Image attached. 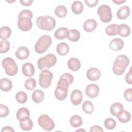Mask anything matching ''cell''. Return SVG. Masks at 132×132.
<instances>
[{"label":"cell","instance_id":"6da1fadb","mask_svg":"<svg viewBox=\"0 0 132 132\" xmlns=\"http://www.w3.org/2000/svg\"><path fill=\"white\" fill-rule=\"evenodd\" d=\"M33 14L32 12L28 9L21 11L18 15V26L19 28L23 31L29 30L32 26L31 21Z\"/></svg>","mask_w":132,"mask_h":132},{"label":"cell","instance_id":"7a4b0ae2","mask_svg":"<svg viewBox=\"0 0 132 132\" xmlns=\"http://www.w3.org/2000/svg\"><path fill=\"white\" fill-rule=\"evenodd\" d=\"M129 63L128 58L124 55H119L115 59L112 71L117 75H122Z\"/></svg>","mask_w":132,"mask_h":132},{"label":"cell","instance_id":"3957f363","mask_svg":"<svg viewBox=\"0 0 132 132\" xmlns=\"http://www.w3.org/2000/svg\"><path fill=\"white\" fill-rule=\"evenodd\" d=\"M37 26L41 30L51 31L56 26V21L50 15L40 16L36 20Z\"/></svg>","mask_w":132,"mask_h":132},{"label":"cell","instance_id":"277c9868","mask_svg":"<svg viewBox=\"0 0 132 132\" xmlns=\"http://www.w3.org/2000/svg\"><path fill=\"white\" fill-rule=\"evenodd\" d=\"M52 43V40L50 36L44 35L41 36L36 43L35 50L38 54H43L47 51Z\"/></svg>","mask_w":132,"mask_h":132},{"label":"cell","instance_id":"5b68a950","mask_svg":"<svg viewBox=\"0 0 132 132\" xmlns=\"http://www.w3.org/2000/svg\"><path fill=\"white\" fill-rule=\"evenodd\" d=\"M2 65L6 74L9 76H14L18 72V66L14 60L11 57H6L3 59Z\"/></svg>","mask_w":132,"mask_h":132},{"label":"cell","instance_id":"8992f818","mask_svg":"<svg viewBox=\"0 0 132 132\" xmlns=\"http://www.w3.org/2000/svg\"><path fill=\"white\" fill-rule=\"evenodd\" d=\"M57 62L56 56L53 54H48L40 58L37 62V66L39 70H43L44 68L50 69L53 67Z\"/></svg>","mask_w":132,"mask_h":132},{"label":"cell","instance_id":"52a82bcc","mask_svg":"<svg viewBox=\"0 0 132 132\" xmlns=\"http://www.w3.org/2000/svg\"><path fill=\"white\" fill-rule=\"evenodd\" d=\"M53 78V74L48 70H43L40 72L39 78V84L41 87L45 89L48 88Z\"/></svg>","mask_w":132,"mask_h":132},{"label":"cell","instance_id":"ba28073f","mask_svg":"<svg viewBox=\"0 0 132 132\" xmlns=\"http://www.w3.org/2000/svg\"><path fill=\"white\" fill-rule=\"evenodd\" d=\"M101 21L103 23H108L112 19V15L110 7L107 5L100 6L97 11Z\"/></svg>","mask_w":132,"mask_h":132},{"label":"cell","instance_id":"9c48e42d","mask_svg":"<svg viewBox=\"0 0 132 132\" xmlns=\"http://www.w3.org/2000/svg\"><path fill=\"white\" fill-rule=\"evenodd\" d=\"M38 123L45 131H51L55 127L53 120L47 114H42L38 119Z\"/></svg>","mask_w":132,"mask_h":132},{"label":"cell","instance_id":"30bf717a","mask_svg":"<svg viewBox=\"0 0 132 132\" xmlns=\"http://www.w3.org/2000/svg\"><path fill=\"white\" fill-rule=\"evenodd\" d=\"M73 80L74 77L72 74L68 73H65L60 77L59 80L58 81L57 85L69 88V85L72 84Z\"/></svg>","mask_w":132,"mask_h":132},{"label":"cell","instance_id":"8fae6325","mask_svg":"<svg viewBox=\"0 0 132 132\" xmlns=\"http://www.w3.org/2000/svg\"><path fill=\"white\" fill-rule=\"evenodd\" d=\"M85 93L88 97L95 98L100 93L99 87L96 84H89L86 88Z\"/></svg>","mask_w":132,"mask_h":132},{"label":"cell","instance_id":"7c38bea8","mask_svg":"<svg viewBox=\"0 0 132 132\" xmlns=\"http://www.w3.org/2000/svg\"><path fill=\"white\" fill-rule=\"evenodd\" d=\"M68 88L65 87L57 85L54 94L56 98L59 101H63L67 97Z\"/></svg>","mask_w":132,"mask_h":132},{"label":"cell","instance_id":"4fadbf2b","mask_svg":"<svg viewBox=\"0 0 132 132\" xmlns=\"http://www.w3.org/2000/svg\"><path fill=\"white\" fill-rule=\"evenodd\" d=\"M82 100L83 96L80 90L75 89L72 92L71 94V101L73 105L77 106L80 104Z\"/></svg>","mask_w":132,"mask_h":132},{"label":"cell","instance_id":"5bb4252c","mask_svg":"<svg viewBox=\"0 0 132 132\" xmlns=\"http://www.w3.org/2000/svg\"><path fill=\"white\" fill-rule=\"evenodd\" d=\"M101 73L100 71L96 68H91L89 69L86 73L87 78L91 81L97 80L101 77Z\"/></svg>","mask_w":132,"mask_h":132},{"label":"cell","instance_id":"9a60e30c","mask_svg":"<svg viewBox=\"0 0 132 132\" xmlns=\"http://www.w3.org/2000/svg\"><path fill=\"white\" fill-rule=\"evenodd\" d=\"M16 58L20 60L26 59L29 55V51L25 46H20L18 48L15 52Z\"/></svg>","mask_w":132,"mask_h":132},{"label":"cell","instance_id":"2e32d148","mask_svg":"<svg viewBox=\"0 0 132 132\" xmlns=\"http://www.w3.org/2000/svg\"><path fill=\"white\" fill-rule=\"evenodd\" d=\"M124 44V41L121 39L117 38L110 42L109 47L113 51H119L123 48Z\"/></svg>","mask_w":132,"mask_h":132},{"label":"cell","instance_id":"e0dca14e","mask_svg":"<svg viewBox=\"0 0 132 132\" xmlns=\"http://www.w3.org/2000/svg\"><path fill=\"white\" fill-rule=\"evenodd\" d=\"M97 27L96 21L92 19L86 20L83 25V28L84 30L87 32H91L93 31Z\"/></svg>","mask_w":132,"mask_h":132},{"label":"cell","instance_id":"ac0fdd59","mask_svg":"<svg viewBox=\"0 0 132 132\" xmlns=\"http://www.w3.org/2000/svg\"><path fill=\"white\" fill-rule=\"evenodd\" d=\"M22 70L23 74L27 77H31L35 74V67L32 63L29 62L24 63L22 66Z\"/></svg>","mask_w":132,"mask_h":132},{"label":"cell","instance_id":"d6986e66","mask_svg":"<svg viewBox=\"0 0 132 132\" xmlns=\"http://www.w3.org/2000/svg\"><path fill=\"white\" fill-rule=\"evenodd\" d=\"M130 10L127 6H124L121 7L117 12V16L120 20H125L129 15Z\"/></svg>","mask_w":132,"mask_h":132},{"label":"cell","instance_id":"ffe728a7","mask_svg":"<svg viewBox=\"0 0 132 132\" xmlns=\"http://www.w3.org/2000/svg\"><path fill=\"white\" fill-rule=\"evenodd\" d=\"M67 65L69 69L72 71H78L81 67L80 61L78 59L74 57L71 58L68 60Z\"/></svg>","mask_w":132,"mask_h":132},{"label":"cell","instance_id":"44dd1931","mask_svg":"<svg viewBox=\"0 0 132 132\" xmlns=\"http://www.w3.org/2000/svg\"><path fill=\"white\" fill-rule=\"evenodd\" d=\"M44 93L41 90H36L32 93V100L36 103L39 104L42 102L44 99Z\"/></svg>","mask_w":132,"mask_h":132},{"label":"cell","instance_id":"7402d4cb","mask_svg":"<svg viewBox=\"0 0 132 132\" xmlns=\"http://www.w3.org/2000/svg\"><path fill=\"white\" fill-rule=\"evenodd\" d=\"M20 126L23 130H30L33 127V122L31 119L28 117L20 121Z\"/></svg>","mask_w":132,"mask_h":132},{"label":"cell","instance_id":"603a6c76","mask_svg":"<svg viewBox=\"0 0 132 132\" xmlns=\"http://www.w3.org/2000/svg\"><path fill=\"white\" fill-rule=\"evenodd\" d=\"M0 88L4 92H8L12 88L11 81L7 78H3L0 80Z\"/></svg>","mask_w":132,"mask_h":132},{"label":"cell","instance_id":"cb8c5ba5","mask_svg":"<svg viewBox=\"0 0 132 132\" xmlns=\"http://www.w3.org/2000/svg\"><path fill=\"white\" fill-rule=\"evenodd\" d=\"M69 29L66 27H60L54 32V37L58 40H62L67 38Z\"/></svg>","mask_w":132,"mask_h":132},{"label":"cell","instance_id":"d4e9b609","mask_svg":"<svg viewBox=\"0 0 132 132\" xmlns=\"http://www.w3.org/2000/svg\"><path fill=\"white\" fill-rule=\"evenodd\" d=\"M69 46L65 42H61L56 46V52L60 56L66 55L69 52Z\"/></svg>","mask_w":132,"mask_h":132},{"label":"cell","instance_id":"484cf974","mask_svg":"<svg viewBox=\"0 0 132 132\" xmlns=\"http://www.w3.org/2000/svg\"><path fill=\"white\" fill-rule=\"evenodd\" d=\"M123 110V106L118 102L112 104L110 108V112L111 114L115 117H117Z\"/></svg>","mask_w":132,"mask_h":132},{"label":"cell","instance_id":"4316f807","mask_svg":"<svg viewBox=\"0 0 132 132\" xmlns=\"http://www.w3.org/2000/svg\"><path fill=\"white\" fill-rule=\"evenodd\" d=\"M130 34V28L125 24L118 25V35L123 37H128Z\"/></svg>","mask_w":132,"mask_h":132},{"label":"cell","instance_id":"83f0119b","mask_svg":"<svg viewBox=\"0 0 132 132\" xmlns=\"http://www.w3.org/2000/svg\"><path fill=\"white\" fill-rule=\"evenodd\" d=\"M17 119L20 121L21 120L30 117V112L29 110L25 107H22L19 108L16 114Z\"/></svg>","mask_w":132,"mask_h":132},{"label":"cell","instance_id":"f1b7e54d","mask_svg":"<svg viewBox=\"0 0 132 132\" xmlns=\"http://www.w3.org/2000/svg\"><path fill=\"white\" fill-rule=\"evenodd\" d=\"M71 9L74 13L79 14L82 12L84 10V6L80 1H76L73 2L72 4Z\"/></svg>","mask_w":132,"mask_h":132},{"label":"cell","instance_id":"f546056e","mask_svg":"<svg viewBox=\"0 0 132 132\" xmlns=\"http://www.w3.org/2000/svg\"><path fill=\"white\" fill-rule=\"evenodd\" d=\"M118 120L123 123H126L128 122L131 119V116L130 113L125 110L122 111L117 116Z\"/></svg>","mask_w":132,"mask_h":132},{"label":"cell","instance_id":"4dcf8cb0","mask_svg":"<svg viewBox=\"0 0 132 132\" xmlns=\"http://www.w3.org/2000/svg\"><path fill=\"white\" fill-rule=\"evenodd\" d=\"M80 34L78 30L75 29H72L69 31L67 38L72 42H76L80 39Z\"/></svg>","mask_w":132,"mask_h":132},{"label":"cell","instance_id":"1f68e13d","mask_svg":"<svg viewBox=\"0 0 132 132\" xmlns=\"http://www.w3.org/2000/svg\"><path fill=\"white\" fill-rule=\"evenodd\" d=\"M105 32L109 36H113L118 35V25L112 24L105 28Z\"/></svg>","mask_w":132,"mask_h":132},{"label":"cell","instance_id":"d6a6232c","mask_svg":"<svg viewBox=\"0 0 132 132\" xmlns=\"http://www.w3.org/2000/svg\"><path fill=\"white\" fill-rule=\"evenodd\" d=\"M70 123L71 125L74 128L80 127L82 124V118L78 115L72 116L70 118Z\"/></svg>","mask_w":132,"mask_h":132},{"label":"cell","instance_id":"836d02e7","mask_svg":"<svg viewBox=\"0 0 132 132\" xmlns=\"http://www.w3.org/2000/svg\"><path fill=\"white\" fill-rule=\"evenodd\" d=\"M11 34V30L9 27L3 26L0 29V38L2 40H6L9 38Z\"/></svg>","mask_w":132,"mask_h":132},{"label":"cell","instance_id":"e575fe53","mask_svg":"<svg viewBox=\"0 0 132 132\" xmlns=\"http://www.w3.org/2000/svg\"><path fill=\"white\" fill-rule=\"evenodd\" d=\"M82 110L87 114H91L94 111V106L89 101H85L81 106Z\"/></svg>","mask_w":132,"mask_h":132},{"label":"cell","instance_id":"d590c367","mask_svg":"<svg viewBox=\"0 0 132 132\" xmlns=\"http://www.w3.org/2000/svg\"><path fill=\"white\" fill-rule=\"evenodd\" d=\"M55 15L60 18H64L67 14V9L66 7L62 5L58 6L55 9Z\"/></svg>","mask_w":132,"mask_h":132},{"label":"cell","instance_id":"8d00e7d4","mask_svg":"<svg viewBox=\"0 0 132 132\" xmlns=\"http://www.w3.org/2000/svg\"><path fill=\"white\" fill-rule=\"evenodd\" d=\"M15 100L20 104H24L27 100V94L23 91H19L15 94Z\"/></svg>","mask_w":132,"mask_h":132},{"label":"cell","instance_id":"74e56055","mask_svg":"<svg viewBox=\"0 0 132 132\" xmlns=\"http://www.w3.org/2000/svg\"><path fill=\"white\" fill-rule=\"evenodd\" d=\"M25 88L28 90H32L36 87V81L33 78H28L24 84Z\"/></svg>","mask_w":132,"mask_h":132},{"label":"cell","instance_id":"f35d334b","mask_svg":"<svg viewBox=\"0 0 132 132\" xmlns=\"http://www.w3.org/2000/svg\"><path fill=\"white\" fill-rule=\"evenodd\" d=\"M10 49V43L7 40H2L0 42V53H7Z\"/></svg>","mask_w":132,"mask_h":132},{"label":"cell","instance_id":"ab89813d","mask_svg":"<svg viewBox=\"0 0 132 132\" xmlns=\"http://www.w3.org/2000/svg\"><path fill=\"white\" fill-rule=\"evenodd\" d=\"M105 127L108 129H113L116 126V121L111 118H108L106 119L104 122Z\"/></svg>","mask_w":132,"mask_h":132},{"label":"cell","instance_id":"60d3db41","mask_svg":"<svg viewBox=\"0 0 132 132\" xmlns=\"http://www.w3.org/2000/svg\"><path fill=\"white\" fill-rule=\"evenodd\" d=\"M0 109H1V114L0 117L1 118H4L7 117L9 113V110L8 107L3 104L0 105Z\"/></svg>","mask_w":132,"mask_h":132},{"label":"cell","instance_id":"b9f144b4","mask_svg":"<svg viewBox=\"0 0 132 132\" xmlns=\"http://www.w3.org/2000/svg\"><path fill=\"white\" fill-rule=\"evenodd\" d=\"M124 97L126 101L128 102L132 101V89L128 88L124 92Z\"/></svg>","mask_w":132,"mask_h":132},{"label":"cell","instance_id":"7bdbcfd3","mask_svg":"<svg viewBox=\"0 0 132 132\" xmlns=\"http://www.w3.org/2000/svg\"><path fill=\"white\" fill-rule=\"evenodd\" d=\"M85 2L88 7H93L97 4L98 1V0H91V1L90 0H85Z\"/></svg>","mask_w":132,"mask_h":132},{"label":"cell","instance_id":"ee69618b","mask_svg":"<svg viewBox=\"0 0 132 132\" xmlns=\"http://www.w3.org/2000/svg\"><path fill=\"white\" fill-rule=\"evenodd\" d=\"M104 130L103 128L98 125H93L92 127H91L90 129V132H103Z\"/></svg>","mask_w":132,"mask_h":132},{"label":"cell","instance_id":"f6af8a7d","mask_svg":"<svg viewBox=\"0 0 132 132\" xmlns=\"http://www.w3.org/2000/svg\"><path fill=\"white\" fill-rule=\"evenodd\" d=\"M125 80L128 84H132V77L131 75V68H130L129 72L126 74L125 76Z\"/></svg>","mask_w":132,"mask_h":132},{"label":"cell","instance_id":"bcb514c9","mask_svg":"<svg viewBox=\"0 0 132 132\" xmlns=\"http://www.w3.org/2000/svg\"><path fill=\"white\" fill-rule=\"evenodd\" d=\"M20 2L23 6H29L32 4V3H33V1L32 0H25V1L20 0Z\"/></svg>","mask_w":132,"mask_h":132},{"label":"cell","instance_id":"7dc6e473","mask_svg":"<svg viewBox=\"0 0 132 132\" xmlns=\"http://www.w3.org/2000/svg\"><path fill=\"white\" fill-rule=\"evenodd\" d=\"M3 131H10V132H14V129L10 126H5L3 128V129H2V132Z\"/></svg>","mask_w":132,"mask_h":132},{"label":"cell","instance_id":"c3c4849f","mask_svg":"<svg viewBox=\"0 0 132 132\" xmlns=\"http://www.w3.org/2000/svg\"><path fill=\"white\" fill-rule=\"evenodd\" d=\"M112 2L117 5H120V4H122L126 2V1L125 0V1H123V0H120V1L119 0H116V1L113 0Z\"/></svg>","mask_w":132,"mask_h":132},{"label":"cell","instance_id":"681fc988","mask_svg":"<svg viewBox=\"0 0 132 132\" xmlns=\"http://www.w3.org/2000/svg\"><path fill=\"white\" fill-rule=\"evenodd\" d=\"M85 131V130L83 129H77L76 130V131Z\"/></svg>","mask_w":132,"mask_h":132}]
</instances>
